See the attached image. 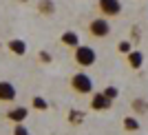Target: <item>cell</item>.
Segmentation results:
<instances>
[{"label":"cell","instance_id":"8fae6325","mask_svg":"<svg viewBox=\"0 0 148 135\" xmlns=\"http://www.w3.org/2000/svg\"><path fill=\"white\" fill-rule=\"evenodd\" d=\"M130 109L135 111L137 115H144V113H148V100H144V98H135L133 102H130Z\"/></svg>","mask_w":148,"mask_h":135},{"label":"cell","instance_id":"e0dca14e","mask_svg":"<svg viewBox=\"0 0 148 135\" xmlns=\"http://www.w3.org/2000/svg\"><path fill=\"white\" fill-rule=\"evenodd\" d=\"M104 95H106L108 100H117L119 89H117V86H106V89H104Z\"/></svg>","mask_w":148,"mask_h":135},{"label":"cell","instance_id":"3957f363","mask_svg":"<svg viewBox=\"0 0 148 135\" xmlns=\"http://www.w3.org/2000/svg\"><path fill=\"white\" fill-rule=\"evenodd\" d=\"M88 33H91L93 38H97V40L108 38L111 36V22H108V18H104V16L93 18L91 22H88Z\"/></svg>","mask_w":148,"mask_h":135},{"label":"cell","instance_id":"ac0fdd59","mask_svg":"<svg viewBox=\"0 0 148 135\" xmlns=\"http://www.w3.org/2000/svg\"><path fill=\"white\" fill-rule=\"evenodd\" d=\"M38 60L44 62V64H49V62H51V53H47V51H40V53H38Z\"/></svg>","mask_w":148,"mask_h":135},{"label":"cell","instance_id":"30bf717a","mask_svg":"<svg viewBox=\"0 0 148 135\" xmlns=\"http://www.w3.org/2000/svg\"><path fill=\"white\" fill-rule=\"evenodd\" d=\"M126 58H128V67L130 69H135V71H137V69L144 67V53H142V51H130Z\"/></svg>","mask_w":148,"mask_h":135},{"label":"cell","instance_id":"2e32d148","mask_svg":"<svg viewBox=\"0 0 148 135\" xmlns=\"http://www.w3.org/2000/svg\"><path fill=\"white\" fill-rule=\"evenodd\" d=\"M117 51H119V53H124V55H128L130 51H133V44H130L128 40H122V42L117 44Z\"/></svg>","mask_w":148,"mask_h":135},{"label":"cell","instance_id":"9c48e42d","mask_svg":"<svg viewBox=\"0 0 148 135\" xmlns=\"http://www.w3.org/2000/svg\"><path fill=\"white\" fill-rule=\"evenodd\" d=\"M60 44L62 47H69V49H75V47H80V36H77V31H62L60 36Z\"/></svg>","mask_w":148,"mask_h":135},{"label":"cell","instance_id":"7a4b0ae2","mask_svg":"<svg viewBox=\"0 0 148 135\" xmlns=\"http://www.w3.org/2000/svg\"><path fill=\"white\" fill-rule=\"evenodd\" d=\"M69 84H71V89H73L77 95H88V93H93V80H91V75L84 73V71L73 73L71 80H69Z\"/></svg>","mask_w":148,"mask_h":135},{"label":"cell","instance_id":"52a82bcc","mask_svg":"<svg viewBox=\"0 0 148 135\" xmlns=\"http://www.w3.org/2000/svg\"><path fill=\"white\" fill-rule=\"evenodd\" d=\"M7 51L16 58H22V55H27V42L20 38H11V40H7Z\"/></svg>","mask_w":148,"mask_h":135},{"label":"cell","instance_id":"d6986e66","mask_svg":"<svg viewBox=\"0 0 148 135\" xmlns=\"http://www.w3.org/2000/svg\"><path fill=\"white\" fill-rule=\"evenodd\" d=\"M0 49H2V42H0Z\"/></svg>","mask_w":148,"mask_h":135},{"label":"cell","instance_id":"7c38bea8","mask_svg":"<svg viewBox=\"0 0 148 135\" xmlns=\"http://www.w3.org/2000/svg\"><path fill=\"white\" fill-rule=\"evenodd\" d=\"M122 126H124V131L135 133V131H139V120H137V117H133V115H126V117L122 120Z\"/></svg>","mask_w":148,"mask_h":135},{"label":"cell","instance_id":"5bb4252c","mask_svg":"<svg viewBox=\"0 0 148 135\" xmlns=\"http://www.w3.org/2000/svg\"><path fill=\"white\" fill-rule=\"evenodd\" d=\"M31 109L33 111H47L49 109V102H47L42 95H36V98L31 100Z\"/></svg>","mask_w":148,"mask_h":135},{"label":"cell","instance_id":"8992f818","mask_svg":"<svg viewBox=\"0 0 148 135\" xmlns=\"http://www.w3.org/2000/svg\"><path fill=\"white\" fill-rule=\"evenodd\" d=\"M29 117V109L27 106H11V109L5 113V120L11 124H20V122H27Z\"/></svg>","mask_w":148,"mask_h":135},{"label":"cell","instance_id":"6da1fadb","mask_svg":"<svg viewBox=\"0 0 148 135\" xmlns=\"http://www.w3.org/2000/svg\"><path fill=\"white\" fill-rule=\"evenodd\" d=\"M73 60L80 69H88L97 62V53H95V49L88 47V44H80V47L73 49Z\"/></svg>","mask_w":148,"mask_h":135},{"label":"cell","instance_id":"4fadbf2b","mask_svg":"<svg viewBox=\"0 0 148 135\" xmlns=\"http://www.w3.org/2000/svg\"><path fill=\"white\" fill-rule=\"evenodd\" d=\"M38 11L42 13V16H53V13H56L53 0H40V2H38Z\"/></svg>","mask_w":148,"mask_h":135},{"label":"cell","instance_id":"5b68a950","mask_svg":"<svg viewBox=\"0 0 148 135\" xmlns=\"http://www.w3.org/2000/svg\"><path fill=\"white\" fill-rule=\"evenodd\" d=\"M16 98H18L16 86H13L9 80H0V102H2V104H13Z\"/></svg>","mask_w":148,"mask_h":135},{"label":"cell","instance_id":"277c9868","mask_svg":"<svg viewBox=\"0 0 148 135\" xmlns=\"http://www.w3.org/2000/svg\"><path fill=\"white\" fill-rule=\"evenodd\" d=\"M97 11L104 18H115L122 13V2L119 0H97Z\"/></svg>","mask_w":148,"mask_h":135},{"label":"cell","instance_id":"ba28073f","mask_svg":"<svg viewBox=\"0 0 148 135\" xmlns=\"http://www.w3.org/2000/svg\"><path fill=\"white\" fill-rule=\"evenodd\" d=\"M113 106V100H108L104 95V91L102 93H93V98H91V109L93 111H108Z\"/></svg>","mask_w":148,"mask_h":135},{"label":"cell","instance_id":"9a60e30c","mask_svg":"<svg viewBox=\"0 0 148 135\" xmlns=\"http://www.w3.org/2000/svg\"><path fill=\"white\" fill-rule=\"evenodd\" d=\"M11 135H31V133H29V129L25 126V122H20V124H13Z\"/></svg>","mask_w":148,"mask_h":135}]
</instances>
